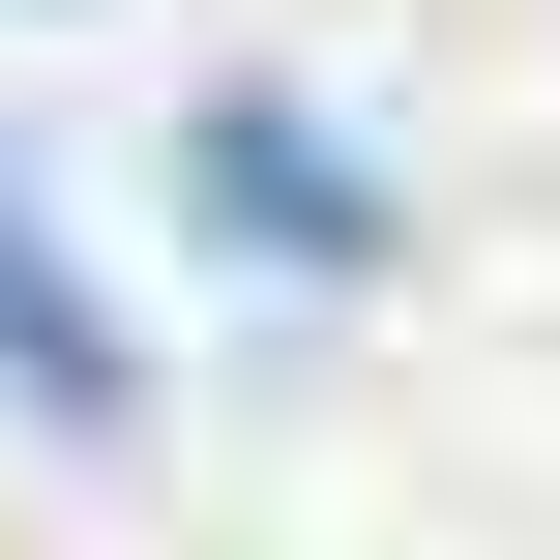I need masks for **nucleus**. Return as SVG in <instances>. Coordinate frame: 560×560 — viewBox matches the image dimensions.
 Returning a JSON list of instances; mask_svg holds the SVG:
<instances>
[{
	"mask_svg": "<svg viewBox=\"0 0 560 560\" xmlns=\"http://www.w3.org/2000/svg\"><path fill=\"white\" fill-rule=\"evenodd\" d=\"M177 177L236 207V266H266V295H384V236H413V207H384L295 89H207V118H177Z\"/></svg>",
	"mask_w": 560,
	"mask_h": 560,
	"instance_id": "1",
	"label": "nucleus"
},
{
	"mask_svg": "<svg viewBox=\"0 0 560 560\" xmlns=\"http://www.w3.org/2000/svg\"><path fill=\"white\" fill-rule=\"evenodd\" d=\"M0 384L59 413V443H118V325H89V266H59V207L0 177Z\"/></svg>",
	"mask_w": 560,
	"mask_h": 560,
	"instance_id": "2",
	"label": "nucleus"
}]
</instances>
